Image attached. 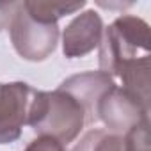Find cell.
I'll use <instances>...</instances> for the list:
<instances>
[{"label": "cell", "mask_w": 151, "mask_h": 151, "mask_svg": "<svg viewBox=\"0 0 151 151\" xmlns=\"http://www.w3.org/2000/svg\"><path fill=\"white\" fill-rule=\"evenodd\" d=\"M100 71L147 105L149 27L137 16H119L100 41Z\"/></svg>", "instance_id": "6da1fadb"}, {"label": "cell", "mask_w": 151, "mask_h": 151, "mask_svg": "<svg viewBox=\"0 0 151 151\" xmlns=\"http://www.w3.org/2000/svg\"><path fill=\"white\" fill-rule=\"evenodd\" d=\"M87 123V116L80 101L62 89L52 93L34 91L27 124L39 135L52 137L60 144L77 139Z\"/></svg>", "instance_id": "7a4b0ae2"}, {"label": "cell", "mask_w": 151, "mask_h": 151, "mask_svg": "<svg viewBox=\"0 0 151 151\" xmlns=\"http://www.w3.org/2000/svg\"><path fill=\"white\" fill-rule=\"evenodd\" d=\"M11 41L18 55L27 60H45L53 53L59 41L57 23H41L29 16L23 4H16L9 20Z\"/></svg>", "instance_id": "3957f363"}, {"label": "cell", "mask_w": 151, "mask_h": 151, "mask_svg": "<svg viewBox=\"0 0 151 151\" xmlns=\"http://www.w3.org/2000/svg\"><path fill=\"white\" fill-rule=\"evenodd\" d=\"M96 119H101L110 130H132L147 121V105L126 89L112 84L96 101Z\"/></svg>", "instance_id": "277c9868"}, {"label": "cell", "mask_w": 151, "mask_h": 151, "mask_svg": "<svg viewBox=\"0 0 151 151\" xmlns=\"http://www.w3.org/2000/svg\"><path fill=\"white\" fill-rule=\"evenodd\" d=\"M34 91L23 82L0 84V144L14 142L22 135Z\"/></svg>", "instance_id": "5b68a950"}, {"label": "cell", "mask_w": 151, "mask_h": 151, "mask_svg": "<svg viewBox=\"0 0 151 151\" xmlns=\"http://www.w3.org/2000/svg\"><path fill=\"white\" fill-rule=\"evenodd\" d=\"M103 36V23L98 13L86 11L77 16L64 30L62 37V50L64 55L73 57H84L86 53L93 52Z\"/></svg>", "instance_id": "8992f818"}, {"label": "cell", "mask_w": 151, "mask_h": 151, "mask_svg": "<svg viewBox=\"0 0 151 151\" xmlns=\"http://www.w3.org/2000/svg\"><path fill=\"white\" fill-rule=\"evenodd\" d=\"M112 84H116V82L109 75H105L101 71H89V73L75 75V77L64 80L59 86V89H62L77 98L86 110L87 123H93V121H96V101Z\"/></svg>", "instance_id": "52a82bcc"}, {"label": "cell", "mask_w": 151, "mask_h": 151, "mask_svg": "<svg viewBox=\"0 0 151 151\" xmlns=\"http://www.w3.org/2000/svg\"><path fill=\"white\" fill-rule=\"evenodd\" d=\"M86 2H23V9L41 23H57L62 16L80 11Z\"/></svg>", "instance_id": "ba28073f"}, {"label": "cell", "mask_w": 151, "mask_h": 151, "mask_svg": "<svg viewBox=\"0 0 151 151\" xmlns=\"http://www.w3.org/2000/svg\"><path fill=\"white\" fill-rule=\"evenodd\" d=\"M75 151H124V139L105 132H91Z\"/></svg>", "instance_id": "9c48e42d"}, {"label": "cell", "mask_w": 151, "mask_h": 151, "mask_svg": "<svg viewBox=\"0 0 151 151\" xmlns=\"http://www.w3.org/2000/svg\"><path fill=\"white\" fill-rule=\"evenodd\" d=\"M124 151H149V132L147 121H142L132 128L124 137Z\"/></svg>", "instance_id": "30bf717a"}, {"label": "cell", "mask_w": 151, "mask_h": 151, "mask_svg": "<svg viewBox=\"0 0 151 151\" xmlns=\"http://www.w3.org/2000/svg\"><path fill=\"white\" fill-rule=\"evenodd\" d=\"M25 151H64V146H62L59 140L52 139V137L41 135V137H37L36 140H32V142L25 147Z\"/></svg>", "instance_id": "8fae6325"}]
</instances>
